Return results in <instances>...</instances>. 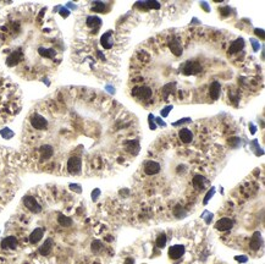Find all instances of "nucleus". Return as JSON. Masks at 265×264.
Wrapping results in <instances>:
<instances>
[{
	"mask_svg": "<svg viewBox=\"0 0 265 264\" xmlns=\"http://www.w3.org/2000/svg\"><path fill=\"white\" fill-rule=\"evenodd\" d=\"M0 133H1V136H2L4 138H6V140H9V138H11V137L13 136V132L10 131L9 128H4V130H1Z\"/></svg>",
	"mask_w": 265,
	"mask_h": 264,
	"instance_id": "26",
	"label": "nucleus"
},
{
	"mask_svg": "<svg viewBox=\"0 0 265 264\" xmlns=\"http://www.w3.org/2000/svg\"><path fill=\"white\" fill-rule=\"evenodd\" d=\"M146 6H147V7H152V9H159V7H160V4L157 2V1H147V2H146Z\"/></svg>",
	"mask_w": 265,
	"mask_h": 264,
	"instance_id": "27",
	"label": "nucleus"
},
{
	"mask_svg": "<svg viewBox=\"0 0 265 264\" xmlns=\"http://www.w3.org/2000/svg\"><path fill=\"white\" fill-rule=\"evenodd\" d=\"M220 89H221V86H220V83L219 82H213L211 85H210V97L213 98V99H218L219 98V95H220Z\"/></svg>",
	"mask_w": 265,
	"mask_h": 264,
	"instance_id": "18",
	"label": "nucleus"
},
{
	"mask_svg": "<svg viewBox=\"0 0 265 264\" xmlns=\"http://www.w3.org/2000/svg\"><path fill=\"white\" fill-rule=\"evenodd\" d=\"M252 44H253V47H254V50H258V49H259V44H258L256 40H252Z\"/></svg>",
	"mask_w": 265,
	"mask_h": 264,
	"instance_id": "37",
	"label": "nucleus"
},
{
	"mask_svg": "<svg viewBox=\"0 0 265 264\" xmlns=\"http://www.w3.org/2000/svg\"><path fill=\"white\" fill-rule=\"evenodd\" d=\"M99 193H100V191H99V189H95V191L92 193V197H93V199H97V198H98L97 196H98Z\"/></svg>",
	"mask_w": 265,
	"mask_h": 264,
	"instance_id": "34",
	"label": "nucleus"
},
{
	"mask_svg": "<svg viewBox=\"0 0 265 264\" xmlns=\"http://www.w3.org/2000/svg\"><path fill=\"white\" fill-rule=\"evenodd\" d=\"M58 223H59L60 226L67 228V226H71V225H72V219L69 218V216H66V215H62V214H61V215L58 216Z\"/></svg>",
	"mask_w": 265,
	"mask_h": 264,
	"instance_id": "21",
	"label": "nucleus"
},
{
	"mask_svg": "<svg viewBox=\"0 0 265 264\" xmlns=\"http://www.w3.org/2000/svg\"><path fill=\"white\" fill-rule=\"evenodd\" d=\"M100 43H101L103 48L110 49V48L112 47V32L109 31V32L104 33V34L101 36V38H100Z\"/></svg>",
	"mask_w": 265,
	"mask_h": 264,
	"instance_id": "11",
	"label": "nucleus"
},
{
	"mask_svg": "<svg viewBox=\"0 0 265 264\" xmlns=\"http://www.w3.org/2000/svg\"><path fill=\"white\" fill-rule=\"evenodd\" d=\"M144 171H146V174L147 175H155V174H158L159 171H160V165H159V163H157V162H148V163H146V165H144Z\"/></svg>",
	"mask_w": 265,
	"mask_h": 264,
	"instance_id": "8",
	"label": "nucleus"
},
{
	"mask_svg": "<svg viewBox=\"0 0 265 264\" xmlns=\"http://www.w3.org/2000/svg\"><path fill=\"white\" fill-rule=\"evenodd\" d=\"M125 264H133V259H132V258H127Z\"/></svg>",
	"mask_w": 265,
	"mask_h": 264,
	"instance_id": "39",
	"label": "nucleus"
},
{
	"mask_svg": "<svg viewBox=\"0 0 265 264\" xmlns=\"http://www.w3.org/2000/svg\"><path fill=\"white\" fill-rule=\"evenodd\" d=\"M232 226H233V221L231 219H229V218H222V219L218 220L216 224H215V228L218 230H220V231H227Z\"/></svg>",
	"mask_w": 265,
	"mask_h": 264,
	"instance_id": "7",
	"label": "nucleus"
},
{
	"mask_svg": "<svg viewBox=\"0 0 265 264\" xmlns=\"http://www.w3.org/2000/svg\"><path fill=\"white\" fill-rule=\"evenodd\" d=\"M213 193H214V189H211V192H209V193H208V194H206V198H205V199H204V203H206V202H208V201H209V198H210V197H211V196H213Z\"/></svg>",
	"mask_w": 265,
	"mask_h": 264,
	"instance_id": "35",
	"label": "nucleus"
},
{
	"mask_svg": "<svg viewBox=\"0 0 265 264\" xmlns=\"http://www.w3.org/2000/svg\"><path fill=\"white\" fill-rule=\"evenodd\" d=\"M20 60H21V52H13V53H11V55L7 58L6 64H7V66H15V65L18 64Z\"/></svg>",
	"mask_w": 265,
	"mask_h": 264,
	"instance_id": "16",
	"label": "nucleus"
},
{
	"mask_svg": "<svg viewBox=\"0 0 265 264\" xmlns=\"http://www.w3.org/2000/svg\"><path fill=\"white\" fill-rule=\"evenodd\" d=\"M60 15H61L62 17H67V16L70 15V11H69L67 9H64V7H62V9L60 10Z\"/></svg>",
	"mask_w": 265,
	"mask_h": 264,
	"instance_id": "30",
	"label": "nucleus"
},
{
	"mask_svg": "<svg viewBox=\"0 0 265 264\" xmlns=\"http://www.w3.org/2000/svg\"><path fill=\"white\" fill-rule=\"evenodd\" d=\"M184 253V247L181 246V245H176V246H172L170 250H169V256L170 258L172 259H178L183 256Z\"/></svg>",
	"mask_w": 265,
	"mask_h": 264,
	"instance_id": "10",
	"label": "nucleus"
},
{
	"mask_svg": "<svg viewBox=\"0 0 265 264\" xmlns=\"http://www.w3.org/2000/svg\"><path fill=\"white\" fill-rule=\"evenodd\" d=\"M200 71H202V65L199 63H197V61H188V63H186V65L182 69V72L184 75H187V76L197 75Z\"/></svg>",
	"mask_w": 265,
	"mask_h": 264,
	"instance_id": "3",
	"label": "nucleus"
},
{
	"mask_svg": "<svg viewBox=\"0 0 265 264\" xmlns=\"http://www.w3.org/2000/svg\"><path fill=\"white\" fill-rule=\"evenodd\" d=\"M38 53H39L42 56H44V58H54L55 54H56L54 49H44V48H39Z\"/></svg>",
	"mask_w": 265,
	"mask_h": 264,
	"instance_id": "22",
	"label": "nucleus"
},
{
	"mask_svg": "<svg viewBox=\"0 0 265 264\" xmlns=\"http://www.w3.org/2000/svg\"><path fill=\"white\" fill-rule=\"evenodd\" d=\"M78 187H80L78 185H70V188H71V189H75L76 192L80 193V192H81V188H78Z\"/></svg>",
	"mask_w": 265,
	"mask_h": 264,
	"instance_id": "32",
	"label": "nucleus"
},
{
	"mask_svg": "<svg viewBox=\"0 0 265 264\" xmlns=\"http://www.w3.org/2000/svg\"><path fill=\"white\" fill-rule=\"evenodd\" d=\"M105 9H106V5L100 2V1H95L93 2V6H92V10L95 11V12H105Z\"/></svg>",
	"mask_w": 265,
	"mask_h": 264,
	"instance_id": "24",
	"label": "nucleus"
},
{
	"mask_svg": "<svg viewBox=\"0 0 265 264\" xmlns=\"http://www.w3.org/2000/svg\"><path fill=\"white\" fill-rule=\"evenodd\" d=\"M81 166H82V162L81 158L78 157H71L67 160V170L70 174H78L81 171Z\"/></svg>",
	"mask_w": 265,
	"mask_h": 264,
	"instance_id": "4",
	"label": "nucleus"
},
{
	"mask_svg": "<svg viewBox=\"0 0 265 264\" xmlns=\"http://www.w3.org/2000/svg\"><path fill=\"white\" fill-rule=\"evenodd\" d=\"M153 92L149 87H146V86H142V87H134L132 89V95L134 97H138V98H142V99H149L152 97Z\"/></svg>",
	"mask_w": 265,
	"mask_h": 264,
	"instance_id": "5",
	"label": "nucleus"
},
{
	"mask_svg": "<svg viewBox=\"0 0 265 264\" xmlns=\"http://www.w3.org/2000/svg\"><path fill=\"white\" fill-rule=\"evenodd\" d=\"M1 246H2V248H11V250H13L17 246V239L15 236H7L6 239L2 240Z\"/></svg>",
	"mask_w": 265,
	"mask_h": 264,
	"instance_id": "15",
	"label": "nucleus"
},
{
	"mask_svg": "<svg viewBox=\"0 0 265 264\" xmlns=\"http://www.w3.org/2000/svg\"><path fill=\"white\" fill-rule=\"evenodd\" d=\"M236 261H238V262H247V257H236Z\"/></svg>",
	"mask_w": 265,
	"mask_h": 264,
	"instance_id": "36",
	"label": "nucleus"
},
{
	"mask_svg": "<svg viewBox=\"0 0 265 264\" xmlns=\"http://www.w3.org/2000/svg\"><path fill=\"white\" fill-rule=\"evenodd\" d=\"M53 153H54V149L49 144H44L39 148V154H40V158L42 160H48L53 157Z\"/></svg>",
	"mask_w": 265,
	"mask_h": 264,
	"instance_id": "9",
	"label": "nucleus"
},
{
	"mask_svg": "<svg viewBox=\"0 0 265 264\" xmlns=\"http://www.w3.org/2000/svg\"><path fill=\"white\" fill-rule=\"evenodd\" d=\"M165 245H166V236L164 234H160L157 239V246L159 248H163V247H165Z\"/></svg>",
	"mask_w": 265,
	"mask_h": 264,
	"instance_id": "25",
	"label": "nucleus"
},
{
	"mask_svg": "<svg viewBox=\"0 0 265 264\" xmlns=\"http://www.w3.org/2000/svg\"><path fill=\"white\" fill-rule=\"evenodd\" d=\"M100 25H101V21L97 16H89L88 18H87V26L90 27V28H95L97 29Z\"/></svg>",
	"mask_w": 265,
	"mask_h": 264,
	"instance_id": "20",
	"label": "nucleus"
},
{
	"mask_svg": "<svg viewBox=\"0 0 265 264\" xmlns=\"http://www.w3.org/2000/svg\"><path fill=\"white\" fill-rule=\"evenodd\" d=\"M243 48H244V40H243L242 38H240V39H236V40L230 45L229 53H230V54H235V53L242 50Z\"/></svg>",
	"mask_w": 265,
	"mask_h": 264,
	"instance_id": "14",
	"label": "nucleus"
},
{
	"mask_svg": "<svg viewBox=\"0 0 265 264\" xmlns=\"http://www.w3.org/2000/svg\"><path fill=\"white\" fill-rule=\"evenodd\" d=\"M193 186L198 189H203L204 188V177L203 176H195L193 178Z\"/></svg>",
	"mask_w": 265,
	"mask_h": 264,
	"instance_id": "23",
	"label": "nucleus"
},
{
	"mask_svg": "<svg viewBox=\"0 0 265 264\" xmlns=\"http://www.w3.org/2000/svg\"><path fill=\"white\" fill-rule=\"evenodd\" d=\"M31 125L36 128V130H45L48 127V121L47 119H44V116L39 115V114H33L31 116Z\"/></svg>",
	"mask_w": 265,
	"mask_h": 264,
	"instance_id": "1",
	"label": "nucleus"
},
{
	"mask_svg": "<svg viewBox=\"0 0 265 264\" xmlns=\"http://www.w3.org/2000/svg\"><path fill=\"white\" fill-rule=\"evenodd\" d=\"M51 248H53V240H51V239H48V240L44 242V245L40 247L39 253H40L42 256H49L50 252H51Z\"/></svg>",
	"mask_w": 265,
	"mask_h": 264,
	"instance_id": "17",
	"label": "nucleus"
},
{
	"mask_svg": "<svg viewBox=\"0 0 265 264\" xmlns=\"http://www.w3.org/2000/svg\"><path fill=\"white\" fill-rule=\"evenodd\" d=\"M200 5L204 7V10H205V11H209V7H208V5H206L205 2H200Z\"/></svg>",
	"mask_w": 265,
	"mask_h": 264,
	"instance_id": "38",
	"label": "nucleus"
},
{
	"mask_svg": "<svg viewBox=\"0 0 265 264\" xmlns=\"http://www.w3.org/2000/svg\"><path fill=\"white\" fill-rule=\"evenodd\" d=\"M262 245V237H260V234L259 232H256L253 236H252V240H251V247L252 250H259Z\"/></svg>",
	"mask_w": 265,
	"mask_h": 264,
	"instance_id": "19",
	"label": "nucleus"
},
{
	"mask_svg": "<svg viewBox=\"0 0 265 264\" xmlns=\"http://www.w3.org/2000/svg\"><path fill=\"white\" fill-rule=\"evenodd\" d=\"M256 34H257V36H260L262 39L264 38V31H263V29H258V28H257V29H256Z\"/></svg>",
	"mask_w": 265,
	"mask_h": 264,
	"instance_id": "31",
	"label": "nucleus"
},
{
	"mask_svg": "<svg viewBox=\"0 0 265 264\" xmlns=\"http://www.w3.org/2000/svg\"><path fill=\"white\" fill-rule=\"evenodd\" d=\"M92 250L93 251H99L100 250V242L99 241H94L92 243Z\"/></svg>",
	"mask_w": 265,
	"mask_h": 264,
	"instance_id": "28",
	"label": "nucleus"
},
{
	"mask_svg": "<svg viewBox=\"0 0 265 264\" xmlns=\"http://www.w3.org/2000/svg\"><path fill=\"white\" fill-rule=\"evenodd\" d=\"M23 204H25V207H26L28 210H31L32 213H39V212L42 210L40 204L37 202V199H36L33 196H26V197L23 198Z\"/></svg>",
	"mask_w": 265,
	"mask_h": 264,
	"instance_id": "2",
	"label": "nucleus"
},
{
	"mask_svg": "<svg viewBox=\"0 0 265 264\" xmlns=\"http://www.w3.org/2000/svg\"><path fill=\"white\" fill-rule=\"evenodd\" d=\"M171 109H172V105H169V106H166V108H165V109L161 111V116H164V117H165V116H168V114H169V111H170Z\"/></svg>",
	"mask_w": 265,
	"mask_h": 264,
	"instance_id": "29",
	"label": "nucleus"
},
{
	"mask_svg": "<svg viewBox=\"0 0 265 264\" xmlns=\"http://www.w3.org/2000/svg\"><path fill=\"white\" fill-rule=\"evenodd\" d=\"M229 10H230V7H224V9H221V13H222L224 16H227V15H229V12H227Z\"/></svg>",
	"mask_w": 265,
	"mask_h": 264,
	"instance_id": "33",
	"label": "nucleus"
},
{
	"mask_svg": "<svg viewBox=\"0 0 265 264\" xmlns=\"http://www.w3.org/2000/svg\"><path fill=\"white\" fill-rule=\"evenodd\" d=\"M169 49L171 50V53L175 55V56H181L183 50H182V44L180 42V39L177 38H174L172 40H170L169 43Z\"/></svg>",
	"mask_w": 265,
	"mask_h": 264,
	"instance_id": "6",
	"label": "nucleus"
},
{
	"mask_svg": "<svg viewBox=\"0 0 265 264\" xmlns=\"http://www.w3.org/2000/svg\"><path fill=\"white\" fill-rule=\"evenodd\" d=\"M43 234H44L43 229H40V228H37V229H34V230L31 232V235H29V242H31L32 245H34V243H38V242L42 240V237H43Z\"/></svg>",
	"mask_w": 265,
	"mask_h": 264,
	"instance_id": "12",
	"label": "nucleus"
},
{
	"mask_svg": "<svg viewBox=\"0 0 265 264\" xmlns=\"http://www.w3.org/2000/svg\"><path fill=\"white\" fill-rule=\"evenodd\" d=\"M178 137L183 143H189L193 140V133L188 128H181L178 132Z\"/></svg>",
	"mask_w": 265,
	"mask_h": 264,
	"instance_id": "13",
	"label": "nucleus"
}]
</instances>
